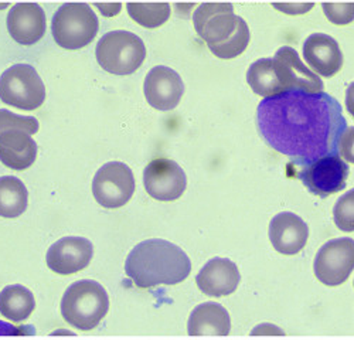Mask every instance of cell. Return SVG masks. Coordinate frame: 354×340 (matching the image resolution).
I'll return each instance as SVG.
<instances>
[{"label":"cell","instance_id":"1","mask_svg":"<svg viewBox=\"0 0 354 340\" xmlns=\"http://www.w3.org/2000/svg\"><path fill=\"white\" fill-rule=\"evenodd\" d=\"M262 139L301 167L324 156L344 155L347 124L336 98L326 93L286 91L263 98L257 111Z\"/></svg>","mask_w":354,"mask_h":340},{"label":"cell","instance_id":"2","mask_svg":"<svg viewBox=\"0 0 354 340\" xmlns=\"http://www.w3.org/2000/svg\"><path fill=\"white\" fill-rule=\"evenodd\" d=\"M127 275L142 290L176 285L192 272L186 252L166 240H146L138 244L127 258Z\"/></svg>","mask_w":354,"mask_h":340},{"label":"cell","instance_id":"3","mask_svg":"<svg viewBox=\"0 0 354 340\" xmlns=\"http://www.w3.org/2000/svg\"><path fill=\"white\" fill-rule=\"evenodd\" d=\"M193 20L197 35L218 59L239 57L250 43L248 24L234 13L230 3H203L194 12Z\"/></svg>","mask_w":354,"mask_h":340},{"label":"cell","instance_id":"4","mask_svg":"<svg viewBox=\"0 0 354 340\" xmlns=\"http://www.w3.org/2000/svg\"><path fill=\"white\" fill-rule=\"evenodd\" d=\"M109 298L97 281L82 279L74 282L62 299V315L75 329L91 330L106 317Z\"/></svg>","mask_w":354,"mask_h":340},{"label":"cell","instance_id":"5","mask_svg":"<svg viewBox=\"0 0 354 340\" xmlns=\"http://www.w3.org/2000/svg\"><path fill=\"white\" fill-rule=\"evenodd\" d=\"M100 28L95 12L86 3H66L55 12L51 21L54 41L67 50L90 44Z\"/></svg>","mask_w":354,"mask_h":340},{"label":"cell","instance_id":"6","mask_svg":"<svg viewBox=\"0 0 354 340\" xmlns=\"http://www.w3.org/2000/svg\"><path fill=\"white\" fill-rule=\"evenodd\" d=\"M95 55L98 64L105 71L115 75H129L143 64L146 47L136 35L115 30L101 37Z\"/></svg>","mask_w":354,"mask_h":340},{"label":"cell","instance_id":"7","mask_svg":"<svg viewBox=\"0 0 354 340\" xmlns=\"http://www.w3.org/2000/svg\"><path fill=\"white\" fill-rule=\"evenodd\" d=\"M46 100V87L36 68L16 64L0 75V101L23 111H35Z\"/></svg>","mask_w":354,"mask_h":340},{"label":"cell","instance_id":"8","mask_svg":"<svg viewBox=\"0 0 354 340\" xmlns=\"http://www.w3.org/2000/svg\"><path fill=\"white\" fill-rule=\"evenodd\" d=\"M93 193L98 205L106 209L125 206L135 193V178L128 164L109 162L94 178Z\"/></svg>","mask_w":354,"mask_h":340},{"label":"cell","instance_id":"9","mask_svg":"<svg viewBox=\"0 0 354 340\" xmlns=\"http://www.w3.org/2000/svg\"><path fill=\"white\" fill-rule=\"evenodd\" d=\"M354 241L351 238H336L324 244L315 258V274L328 287L344 283L353 272Z\"/></svg>","mask_w":354,"mask_h":340},{"label":"cell","instance_id":"10","mask_svg":"<svg viewBox=\"0 0 354 340\" xmlns=\"http://www.w3.org/2000/svg\"><path fill=\"white\" fill-rule=\"evenodd\" d=\"M348 166L340 156H324L309 164L298 167L297 176L319 197H329L346 187Z\"/></svg>","mask_w":354,"mask_h":340},{"label":"cell","instance_id":"11","mask_svg":"<svg viewBox=\"0 0 354 340\" xmlns=\"http://www.w3.org/2000/svg\"><path fill=\"white\" fill-rule=\"evenodd\" d=\"M143 183L151 197L160 202H174L187 186L185 170L170 159H155L146 166Z\"/></svg>","mask_w":354,"mask_h":340},{"label":"cell","instance_id":"12","mask_svg":"<svg viewBox=\"0 0 354 340\" xmlns=\"http://www.w3.org/2000/svg\"><path fill=\"white\" fill-rule=\"evenodd\" d=\"M272 60L277 77L285 93L298 90L316 94L323 91V81L301 62L295 48L289 46L279 48Z\"/></svg>","mask_w":354,"mask_h":340},{"label":"cell","instance_id":"13","mask_svg":"<svg viewBox=\"0 0 354 340\" xmlns=\"http://www.w3.org/2000/svg\"><path fill=\"white\" fill-rule=\"evenodd\" d=\"M94 247L82 237H64L55 241L47 251L46 261L53 272L71 275L90 265Z\"/></svg>","mask_w":354,"mask_h":340},{"label":"cell","instance_id":"14","mask_svg":"<svg viewBox=\"0 0 354 340\" xmlns=\"http://www.w3.org/2000/svg\"><path fill=\"white\" fill-rule=\"evenodd\" d=\"M143 90L151 106L159 111H171L179 105L185 94V84L174 70L156 66L147 73Z\"/></svg>","mask_w":354,"mask_h":340},{"label":"cell","instance_id":"15","mask_svg":"<svg viewBox=\"0 0 354 340\" xmlns=\"http://www.w3.org/2000/svg\"><path fill=\"white\" fill-rule=\"evenodd\" d=\"M8 30L21 46H33L43 39L47 28L46 13L37 3H17L8 15Z\"/></svg>","mask_w":354,"mask_h":340},{"label":"cell","instance_id":"16","mask_svg":"<svg viewBox=\"0 0 354 340\" xmlns=\"http://www.w3.org/2000/svg\"><path fill=\"white\" fill-rule=\"evenodd\" d=\"M270 238L278 252L285 255L298 254L308 243L309 227L299 216L283 211L272 218Z\"/></svg>","mask_w":354,"mask_h":340},{"label":"cell","instance_id":"17","mask_svg":"<svg viewBox=\"0 0 354 340\" xmlns=\"http://www.w3.org/2000/svg\"><path fill=\"white\" fill-rule=\"evenodd\" d=\"M240 271L228 258H213L198 272L196 282L200 291L209 296H227L237 290Z\"/></svg>","mask_w":354,"mask_h":340},{"label":"cell","instance_id":"18","mask_svg":"<svg viewBox=\"0 0 354 340\" xmlns=\"http://www.w3.org/2000/svg\"><path fill=\"white\" fill-rule=\"evenodd\" d=\"M304 57L315 73L328 78L343 67V54L337 41L323 33H315L306 39Z\"/></svg>","mask_w":354,"mask_h":340},{"label":"cell","instance_id":"19","mask_svg":"<svg viewBox=\"0 0 354 340\" xmlns=\"http://www.w3.org/2000/svg\"><path fill=\"white\" fill-rule=\"evenodd\" d=\"M37 158L35 139L21 131H8L0 135V162L13 170H26Z\"/></svg>","mask_w":354,"mask_h":340},{"label":"cell","instance_id":"20","mask_svg":"<svg viewBox=\"0 0 354 340\" xmlns=\"http://www.w3.org/2000/svg\"><path fill=\"white\" fill-rule=\"evenodd\" d=\"M187 329L192 336H227L231 330V318L220 303H201L192 312Z\"/></svg>","mask_w":354,"mask_h":340},{"label":"cell","instance_id":"21","mask_svg":"<svg viewBox=\"0 0 354 340\" xmlns=\"http://www.w3.org/2000/svg\"><path fill=\"white\" fill-rule=\"evenodd\" d=\"M36 308L35 295L21 285H9L0 292V315L12 322H23Z\"/></svg>","mask_w":354,"mask_h":340},{"label":"cell","instance_id":"22","mask_svg":"<svg viewBox=\"0 0 354 340\" xmlns=\"http://www.w3.org/2000/svg\"><path fill=\"white\" fill-rule=\"evenodd\" d=\"M28 191L15 176L0 178V217L16 218L27 210Z\"/></svg>","mask_w":354,"mask_h":340},{"label":"cell","instance_id":"23","mask_svg":"<svg viewBox=\"0 0 354 340\" xmlns=\"http://www.w3.org/2000/svg\"><path fill=\"white\" fill-rule=\"evenodd\" d=\"M247 81L252 91L263 98L275 97L285 93L277 77L272 59H262L255 62L247 73Z\"/></svg>","mask_w":354,"mask_h":340},{"label":"cell","instance_id":"24","mask_svg":"<svg viewBox=\"0 0 354 340\" xmlns=\"http://www.w3.org/2000/svg\"><path fill=\"white\" fill-rule=\"evenodd\" d=\"M128 13L140 26L156 28L169 20L170 6L167 3H129Z\"/></svg>","mask_w":354,"mask_h":340},{"label":"cell","instance_id":"25","mask_svg":"<svg viewBox=\"0 0 354 340\" xmlns=\"http://www.w3.org/2000/svg\"><path fill=\"white\" fill-rule=\"evenodd\" d=\"M40 124L33 117H23L8 109H0V135L8 131H21L27 135L39 132Z\"/></svg>","mask_w":354,"mask_h":340},{"label":"cell","instance_id":"26","mask_svg":"<svg viewBox=\"0 0 354 340\" xmlns=\"http://www.w3.org/2000/svg\"><path fill=\"white\" fill-rule=\"evenodd\" d=\"M353 196L354 191L350 190L344 196L339 198V202L336 203L333 216H335V223L337 227L343 232H353Z\"/></svg>","mask_w":354,"mask_h":340},{"label":"cell","instance_id":"27","mask_svg":"<svg viewBox=\"0 0 354 340\" xmlns=\"http://www.w3.org/2000/svg\"><path fill=\"white\" fill-rule=\"evenodd\" d=\"M323 9L326 16L329 17V20L336 24H347L353 19V3H347V5L324 3Z\"/></svg>","mask_w":354,"mask_h":340},{"label":"cell","instance_id":"28","mask_svg":"<svg viewBox=\"0 0 354 340\" xmlns=\"http://www.w3.org/2000/svg\"><path fill=\"white\" fill-rule=\"evenodd\" d=\"M277 9L283 10V13L289 15H299V13H306L313 8V5H274Z\"/></svg>","mask_w":354,"mask_h":340}]
</instances>
